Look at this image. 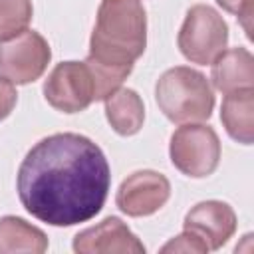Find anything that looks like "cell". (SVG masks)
Segmentation results:
<instances>
[{
  "label": "cell",
  "mask_w": 254,
  "mask_h": 254,
  "mask_svg": "<svg viewBox=\"0 0 254 254\" xmlns=\"http://www.w3.org/2000/svg\"><path fill=\"white\" fill-rule=\"evenodd\" d=\"M111 187L109 163L89 137L54 133L22 159L16 190L22 206L52 226H73L93 218Z\"/></svg>",
  "instance_id": "6da1fadb"
},
{
  "label": "cell",
  "mask_w": 254,
  "mask_h": 254,
  "mask_svg": "<svg viewBox=\"0 0 254 254\" xmlns=\"http://www.w3.org/2000/svg\"><path fill=\"white\" fill-rule=\"evenodd\" d=\"M147 48V14L141 0H101L89 40V58L133 65Z\"/></svg>",
  "instance_id": "7a4b0ae2"
},
{
  "label": "cell",
  "mask_w": 254,
  "mask_h": 254,
  "mask_svg": "<svg viewBox=\"0 0 254 254\" xmlns=\"http://www.w3.org/2000/svg\"><path fill=\"white\" fill-rule=\"evenodd\" d=\"M155 99L163 115L179 125L206 121L214 107V93L206 75L189 65L167 69L157 79Z\"/></svg>",
  "instance_id": "3957f363"
},
{
  "label": "cell",
  "mask_w": 254,
  "mask_h": 254,
  "mask_svg": "<svg viewBox=\"0 0 254 254\" xmlns=\"http://www.w3.org/2000/svg\"><path fill=\"white\" fill-rule=\"evenodd\" d=\"M177 44L181 54L198 65L212 64L228 44V24L208 4H194L187 10Z\"/></svg>",
  "instance_id": "277c9868"
},
{
  "label": "cell",
  "mask_w": 254,
  "mask_h": 254,
  "mask_svg": "<svg viewBox=\"0 0 254 254\" xmlns=\"http://www.w3.org/2000/svg\"><path fill=\"white\" fill-rule=\"evenodd\" d=\"M171 163L190 179L212 175L220 163V139L208 125L187 123L171 135Z\"/></svg>",
  "instance_id": "5b68a950"
},
{
  "label": "cell",
  "mask_w": 254,
  "mask_h": 254,
  "mask_svg": "<svg viewBox=\"0 0 254 254\" xmlns=\"http://www.w3.org/2000/svg\"><path fill=\"white\" fill-rule=\"evenodd\" d=\"M52 60L48 40L34 32L24 30L18 36L0 42V73L12 83L26 85L42 77Z\"/></svg>",
  "instance_id": "8992f818"
},
{
  "label": "cell",
  "mask_w": 254,
  "mask_h": 254,
  "mask_svg": "<svg viewBox=\"0 0 254 254\" xmlns=\"http://www.w3.org/2000/svg\"><path fill=\"white\" fill-rule=\"evenodd\" d=\"M46 101L64 113H79L93 103L95 87L93 77L85 62H62L58 64L46 83H44Z\"/></svg>",
  "instance_id": "52a82bcc"
},
{
  "label": "cell",
  "mask_w": 254,
  "mask_h": 254,
  "mask_svg": "<svg viewBox=\"0 0 254 254\" xmlns=\"http://www.w3.org/2000/svg\"><path fill=\"white\" fill-rule=\"evenodd\" d=\"M171 196V183L165 175L143 169L131 173L117 189L115 204L121 212L127 216H151L159 208L165 206V202Z\"/></svg>",
  "instance_id": "ba28073f"
},
{
  "label": "cell",
  "mask_w": 254,
  "mask_h": 254,
  "mask_svg": "<svg viewBox=\"0 0 254 254\" xmlns=\"http://www.w3.org/2000/svg\"><path fill=\"white\" fill-rule=\"evenodd\" d=\"M73 252L77 254H143V242L117 216H107L99 224L75 234Z\"/></svg>",
  "instance_id": "9c48e42d"
},
{
  "label": "cell",
  "mask_w": 254,
  "mask_h": 254,
  "mask_svg": "<svg viewBox=\"0 0 254 254\" xmlns=\"http://www.w3.org/2000/svg\"><path fill=\"white\" fill-rule=\"evenodd\" d=\"M183 230L196 234L208 250H218L236 232V212L222 200H202L185 214Z\"/></svg>",
  "instance_id": "30bf717a"
},
{
  "label": "cell",
  "mask_w": 254,
  "mask_h": 254,
  "mask_svg": "<svg viewBox=\"0 0 254 254\" xmlns=\"http://www.w3.org/2000/svg\"><path fill=\"white\" fill-rule=\"evenodd\" d=\"M210 65V79L218 91L228 93L242 87H254V58L246 48L224 50Z\"/></svg>",
  "instance_id": "8fae6325"
},
{
  "label": "cell",
  "mask_w": 254,
  "mask_h": 254,
  "mask_svg": "<svg viewBox=\"0 0 254 254\" xmlns=\"http://www.w3.org/2000/svg\"><path fill=\"white\" fill-rule=\"evenodd\" d=\"M220 121L230 139L252 145L254 141V87H242L224 93Z\"/></svg>",
  "instance_id": "7c38bea8"
},
{
  "label": "cell",
  "mask_w": 254,
  "mask_h": 254,
  "mask_svg": "<svg viewBox=\"0 0 254 254\" xmlns=\"http://www.w3.org/2000/svg\"><path fill=\"white\" fill-rule=\"evenodd\" d=\"M105 117L117 135L131 137L141 131L145 121V105L135 89L119 87L105 99Z\"/></svg>",
  "instance_id": "4fadbf2b"
},
{
  "label": "cell",
  "mask_w": 254,
  "mask_h": 254,
  "mask_svg": "<svg viewBox=\"0 0 254 254\" xmlns=\"http://www.w3.org/2000/svg\"><path fill=\"white\" fill-rule=\"evenodd\" d=\"M48 250V236L34 224L20 216L0 218V254L32 252L42 254Z\"/></svg>",
  "instance_id": "5bb4252c"
},
{
  "label": "cell",
  "mask_w": 254,
  "mask_h": 254,
  "mask_svg": "<svg viewBox=\"0 0 254 254\" xmlns=\"http://www.w3.org/2000/svg\"><path fill=\"white\" fill-rule=\"evenodd\" d=\"M95 87L93 101H105L113 91L121 87V83L127 79V75L133 71V65H113V64H101L87 56L85 60Z\"/></svg>",
  "instance_id": "9a60e30c"
},
{
  "label": "cell",
  "mask_w": 254,
  "mask_h": 254,
  "mask_svg": "<svg viewBox=\"0 0 254 254\" xmlns=\"http://www.w3.org/2000/svg\"><path fill=\"white\" fill-rule=\"evenodd\" d=\"M32 14V0H0V42L28 30Z\"/></svg>",
  "instance_id": "2e32d148"
},
{
  "label": "cell",
  "mask_w": 254,
  "mask_h": 254,
  "mask_svg": "<svg viewBox=\"0 0 254 254\" xmlns=\"http://www.w3.org/2000/svg\"><path fill=\"white\" fill-rule=\"evenodd\" d=\"M161 252H190V254H204V252H208V248H206V244L196 236V234H192V232H189V230H183L179 236H175V238H171L163 248H161Z\"/></svg>",
  "instance_id": "e0dca14e"
},
{
  "label": "cell",
  "mask_w": 254,
  "mask_h": 254,
  "mask_svg": "<svg viewBox=\"0 0 254 254\" xmlns=\"http://www.w3.org/2000/svg\"><path fill=\"white\" fill-rule=\"evenodd\" d=\"M216 4L234 14L238 22L242 24L248 38H252V14H254V0H216Z\"/></svg>",
  "instance_id": "ac0fdd59"
},
{
  "label": "cell",
  "mask_w": 254,
  "mask_h": 254,
  "mask_svg": "<svg viewBox=\"0 0 254 254\" xmlns=\"http://www.w3.org/2000/svg\"><path fill=\"white\" fill-rule=\"evenodd\" d=\"M16 101H18V93H16L14 83L8 77L0 75V121L6 119L14 111Z\"/></svg>",
  "instance_id": "d6986e66"
}]
</instances>
